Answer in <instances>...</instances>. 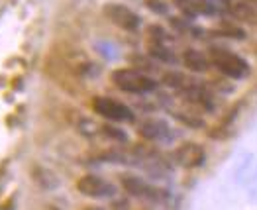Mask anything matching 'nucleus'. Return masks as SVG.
<instances>
[{
  "label": "nucleus",
  "instance_id": "f257e3e1",
  "mask_svg": "<svg viewBox=\"0 0 257 210\" xmlns=\"http://www.w3.org/2000/svg\"><path fill=\"white\" fill-rule=\"evenodd\" d=\"M208 59L222 75H226L230 79H236V81L245 79L251 73V67L243 57H239L237 53L230 51V49H224V47H212Z\"/></svg>",
  "mask_w": 257,
  "mask_h": 210
},
{
  "label": "nucleus",
  "instance_id": "f03ea898",
  "mask_svg": "<svg viewBox=\"0 0 257 210\" xmlns=\"http://www.w3.org/2000/svg\"><path fill=\"white\" fill-rule=\"evenodd\" d=\"M110 79L120 90L132 92V94H146V92H151L157 88L155 79H151L150 75H146L138 69H116V71H112Z\"/></svg>",
  "mask_w": 257,
  "mask_h": 210
},
{
  "label": "nucleus",
  "instance_id": "7ed1b4c3",
  "mask_svg": "<svg viewBox=\"0 0 257 210\" xmlns=\"http://www.w3.org/2000/svg\"><path fill=\"white\" fill-rule=\"evenodd\" d=\"M92 110L94 114L106 118L110 122H134V110L124 102L110 98V96H94L92 98Z\"/></svg>",
  "mask_w": 257,
  "mask_h": 210
},
{
  "label": "nucleus",
  "instance_id": "20e7f679",
  "mask_svg": "<svg viewBox=\"0 0 257 210\" xmlns=\"http://www.w3.org/2000/svg\"><path fill=\"white\" fill-rule=\"evenodd\" d=\"M120 183H122V189L126 190L128 194L136 196V198H142V200H150V202H165L169 198L167 190L157 189L150 185L148 181L140 179V177H134V175H122L120 177Z\"/></svg>",
  "mask_w": 257,
  "mask_h": 210
},
{
  "label": "nucleus",
  "instance_id": "39448f33",
  "mask_svg": "<svg viewBox=\"0 0 257 210\" xmlns=\"http://www.w3.org/2000/svg\"><path fill=\"white\" fill-rule=\"evenodd\" d=\"M102 14L106 16V20H110L114 26H118V28H122L126 32H136L140 28V24H142V18L134 10H130L128 6L118 4V2H108V4H104Z\"/></svg>",
  "mask_w": 257,
  "mask_h": 210
},
{
  "label": "nucleus",
  "instance_id": "423d86ee",
  "mask_svg": "<svg viewBox=\"0 0 257 210\" xmlns=\"http://www.w3.org/2000/svg\"><path fill=\"white\" fill-rule=\"evenodd\" d=\"M77 190L90 198H110L116 194V187L98 175H83L77 181Z\"/></svg>",
  "mask_w": 257,
  "mask_h": 210
},
{
  "label": "nucleus",
  "instance_id": "0eeeda50",
  "mask_svg": "<svg viewBox=\"0 0 257 210\" xmlns=\"http://www.w3.org/2000/svg\"><path fill=\"white\" fill-rule=\"evenodd\" d=\"M173 161L185 169L202 167L204 161H206V151H204V147L200 146V144L187 142V144L179 146L173 151Z\"/></svg>",
  "mask_w": 257,
  "mask_h": 210
},
{
  "label": "nucleus",
  "instance_id": "6e6552de",
  "mask_svg": "<svg viewBox=\"0 0 257 210\" xmlns=\"http://www.w3.org/2000/svg\"><path fill=\"white\" fill-rule=\"evenodd\" d=\"M169 126L167 122L163 120H157V118H151V120H146L142 122L140 128H138V134L144 138V140H150V142H161L165 138H169Z\"/></svg>",
  "mask_w": 257,
  "mask_h": 210
},
{
  "label": "nucleus",
  "instance_id": "1a4fd4ad",
  "mask_svg": "<svg viewBox=\"0 0 257 210\" xmlns=\"http://www.w3.org/2000/svg\"><path fill=\"white\" fill-rule=\"evenodd\" d=\"M183 65L193 73H206L210 69V59L202 51L189 47L183 51Z\"/></svg>",
  "mask_w": 257,
  "mask_h": 210
},
{
  "label": "nucleus",
  "instance_id": "9d476101",
  "mask_svg": "<svg viewBox=\"0 0 257 210\" xmlns=\"http://www.w3.org/2000/svg\"><path fill=\"white\" fill-rule=\"evenodd\" d=\"M161 83L165 84V86L177 88V90H185V88L196 84L198 81H194V79H191L189 75H185V73H181V71H167V73H163Z\"/></svg>",
  "mask_w": 257,
  "mask_h": 210
},
{
  "label": "nucleus",
  "instance_id": "9b49d317",
  "mask_svg": "<svg viewBox=\"0 0 257 210\" xmlns=\"http://www.w3.org/2000/svg\"><path fill=\"white\" fill-rule=\"evenodd\" d=\"M148 55H150L151 59H155V61H161V63H167V65L177 63V55L173 53L165 43L150 42V45H148Z\"/></svg>",
  "mask_w": 257,
  "mask_h": 210
},
{
  "label": "nucleus",
  "instance_id": "f8f14e48",
  "mask_svg": "<svg viewBox=\"0 0 257 210\" xmlns=\"http://www.w3.org/2000/svg\"><path fill=\"white\" fill-rule=\"evenodd\" d=\"M230 12L236 16L237 20L241 22H247V24H257V10L253 4H249V2H236V4H232L230 6Z\"/></svg>",
  "mask_w": 257,
  "mask_h": 210
},
{
  "label": "nucleus",
  "instance_id": "ddd939ff",
  "mask_svg": "<svg viewBox=\"0 0 257 210\" xmlns=\"http://www.w3.org/2000/svg\"><path fill=\"white\" fill-rule=\"evenodd\" d=\"M214 34L224 36V38H234V40H245V32L241 28L234 26L232 22H222V26L214 30Z\"/></svg>",
  "mask_w": 257,
  "mask_h": 210
},
{
  "label": "nucleus",
  "instance_id": "4468645a",
  "mask_svg": "<svg viewBox=\"0 0 257 210\" xmlns=\"http://www.w3.org/2000/svg\"><path fill=\"white\" fill-rule=\"evenodd\" d=\"M173 118H177L181 124L189 128H204V120L198 118L196 114H185V112H173Z\"/></svg>",
  "mask_w": 257,
  "mask_h": 210
},
{
  "label": "nucleus",
  "instance_id": "2eb2a0df",
  "mask_svg": "<svg viewBox=\"0 0 257 210\" xmlns=\"http://www.w3.org/2000/svg\"><path fill=\"white\" fill-rule=\"evenodd\" d=\"M100 132H102L106 138L114 140V142H120V144H126V142H128V136H126V132H124V130H120V128H116V126L104 124V126H100Z\"/></svg>",
  "mask_w": 257,
  "mask_h": 210
},
{
  "label": "nucleus",
  "instance_id": "dca6fc26",
  "mask_svg": "<svg viewBox=\"0 0 257 210\" xmlns=\"http://www.w3.org/2000/svg\"><path fill=\"white\" fill-rule=\"evenodd\" d=\"M130 63L134 65L138 71H142V73H144V71H155V69H157L155 63L150 59V55H148V57H146V55H132V57H130Z\"/></svg>",
  "mask_w": 257,
  "mask_h": 210
},
{
  "label": "nucleus",
  "instance_id": "f3484780",
  "mask_svg": "<svg viewBox=\"0 0 257 210\" xmlns=\"http://www.w3.org/2000/svg\"><path fill=\"white\" fill-rule=\"evenodd\" d=\"M173 4L189 18V20H193L196 18L198 14H196V10H194V0H173Z\"/></svg>",
  "mask_w": 257,
  "mask_h": 210
},
{
  "label": "nucleus",
  "instance_id": "a211bd4d",
  "mask_svg": "<svg viewBox=\"0 0 257 210\" xmlns=\"http://www.w3.org/2000/svg\"><path fill=\"white\" fill-rule=\"evenodd\" d=\"M194 10H196V14H204V16L216 14V6L208 0H194Z\"/></svg>",
  "mask_w": 257,
  "mask_h": 210
},
{
  "label": "nucleus",
  "instance_id": "6ab92c4d",
  "mask_svg": "<svg viewBox=\"0 0 257 210\" xmlns=\"http://www.w3.org/2000/svg\"><path fill=\"white\" fill-rule=\"evenodd\" d=\"M148 34L151 36V42H157V43H165V40L169 38V34L161 26H150L148 28Z\"/></svg>",
  "mask_w": 257,
  "mask_h": 210
},
{
  "label": "nucleus",
  "instance_id": "aec40b11",
  "mask_svg": "<svg viewBox=\"0 0 257 210\" xmlns=\"http://www.w3.org/2000/svg\"><path fill=\"white\" fill-rule=\"evenodd\" d=\"M146 6L150 8L151 12L159 14V16H163V14H167V12H169L167 4H165V2H161V0H146Z\"/></svg>",
  "mask_w": 257,
  "mask_h": 210
},
{
  "label": "nucleus",
  "instance_id": "412c9836",
  "mask_svg": "<svg viewBox=\"0 0 257 210\" xmlns=\"http://www.w3.org/2000/svg\"><path fill=\"white\" fill-rule=\"evenodd\" d=\"M243 2H249V4H253V6H257V0H243Z\"/></svg>",
  "mask_w": 257,
  "mask_h": 210
},
{
  "label": "nucleus",
  "instance_id": "4be33fe9",
  "mask_svg": "<svg viewBox=\"0 0 257 210\" xmlns=\"http://www.w3.org/2000/svg\"><path fill=\"white\" fill-rule=\"evenodd\" d=\"M83 210H98V208H94V206H86V208H83Z\"/></svg>",
  "mask_w": 257,
  "mask_h": 210
},
{
  "label": "nucleus",
  "instance_id": "5701e85b",
  "mask_svg": "<svg viewBox=\"0 0 257 210\" xmlns=\"http://www.w3.org/2000/svg\"><path fill=\"white\" fill-rule=\"evenodd\" d=\"M255 177H257V173H255Z\"/></svg>",
  "mask_w": 257,
  "mask_h": 210
}]
</instances>
